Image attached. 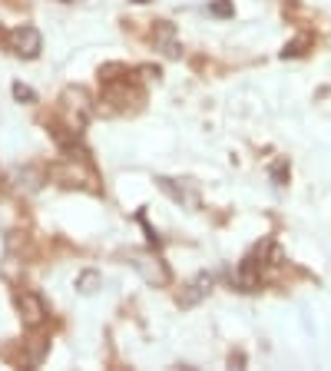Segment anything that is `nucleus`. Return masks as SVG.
<instances>
[{"mask_svg": "<svg viewBox=\"0 0 331 371\" xmlns=\"http://www.w3.org/2000/svg\"><path fill=\"white\" fill-rule=\"evenodd\" d=\"M7 43H10V50H17L20 56H27V60H33V56H40V30L30 27V24H24V27L10 30V37H7Z\"/></svg>", "mask_w": 331, "mask_h": 371, "instance_id": "f257e3e1", "label": "nucleus"}, {"mask_svg": "<svg viewBox=\"0 0 331 371\" xmlns=\"http://www.w3.org/2000/svg\"><path fill=\"white\" fill-rule=\"evenodd\" d=\"M212 285H216V275H212V272H199V275L193 278V282L186 285V295L179 299V305H186V308H193L195 302H202V299H206L209 292H212Z\"/></svg>", "mask_w": 331, "mask_h": 371, "instance_id": "f03ea898", "label": "nucleus"}, {"mask_svg": "<svg viewBox=\"0 0 331 371\" xmlns=\"http://www.w3.org/2000/svg\"><path fill=\"white\" fill-rule=\"evenodd\" d=\"M20 312H24V322L27 325H43V318H47V308H43L40 295L37 292H20Z\"/></svg>", "mask_w": 331, "mask_h": 371, "instance_id": "7ed1b4c3", "label": "nucleus"}, {"mask_svg": "<svg viewBox=\"0 0 331 371\" xmlns=\"http://www.w3.org/2000/svg\"><path fill=\"white\" fill-rule=\"evenodd\" d=\"M156 43H163L166 56H179V43H176V30H172V24H159L156 27Z\"/></svg>", "mask_w": 331, "mask_h": 371, "instance_id": "20e7f679", "label": "nucleus"}, {"mask_svg": "<svg viewBox=\"0 0 331 371\" xmlns=\"http://www.w3.org/2000/svg\"><path fill=\"white\" fill-rule=\"evenodd\" d=\"M14 97H17V100H27V103H33V100H37V93H33V90H27L24 83H14Z\"/></svg>", "mask_w": 331, "mask_h": 371, "instance_id": "39448f33", "label": "nucleus"}, {"mask_svg": "<svg viewBox=\"0 0 331 371\" xmlns=\"http://www.w3.org/2000/svg\"><path fill=\"white\" fill-rule=\"evenodd\" d=\"M272 179H275V186H285V159L272 166Z\"/></svg>", "mask_w": 331, "mask_h": 371, "instance_id": "423d86ee", "label": "nucleus"}, {"mask_svg": "<svg viewBox=\"0 0 331 371\" xmlns=\"http://www.w3.org/2000/svg\"><path fill=\"white\" fill-rule=\"evenodd\" d=\"M80 285H86L83 292H97V289H93V285H97V275H93V272H86V275H83V282H80Z\"/></svg>", "mask_w": 331, "mask_h": 371, "instance_id": "0eeeda50", "label": "nucleus"}]
</instances>
